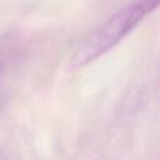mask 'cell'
<instances>
[{
    "mask_svg": "<svg viewBox=\"0 0 160 160\" xmlns=\"http://www.w3.org/2000/svg\"><path fill=\"white\" fill-rule=\"evenodd\" d=\"M158 4L159 0H135L119 8L79 45L73 56V65L78 68L87 66L107 53L129 35L145 17L155 11Z\"/></svg>",
    "mask_w": 160,
    "mask_h": 160,
    "instance_id": "1",
    "label": "cell"
}]
</instances>
